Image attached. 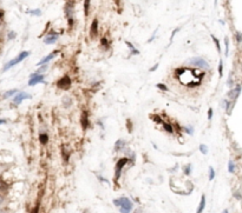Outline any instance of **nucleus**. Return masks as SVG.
I'll use <instances>...</instances> for the list:
<instances>
[{
  "label": "nucleus",
  "mask_w": 242,
  "mask_h": 213,
  "mask_svg": "<svg viewBox=\"0 0 242 213\" xmlns=\"http://www.w3.org/2000/svg\"><path fill=\"white\" fill-rule=\"evenodd\" d=\"M175 76L182 85L187 87H195L201 84L205 77V72H199L189 67H180L175 71Z\"/></svg>",
  "instance_id": "nucleus-1"
},
{
  "label": "nucleus",
  "mask_w": 242,
  "mask_h": 213,
  "mask_svg": "<svg viewBox=\"0 0 242 213\" xmlns=\"http://www.w3.org/2000/svg\"><path fill=\"white\" fill-rule=\"evenodd\" d=\"M113 205L118 206L119 207V211L121 213H130L132 211V207H133V204L129 198L127 197H122V198H118V199H113Z\"/></svg>",
  "instance_id": "nucleus-2"
},
{
  "label": "nucleus",
  "mask_w": 242,
  "mask_h": 213,
  "mask_svg": "<svg viewBox=\"0 0 242 213\" xmlns=\"http://www.w3.org/2000/svg\"><path fill=\"white\" fill-rule=\"evenodd\" d=\"M30 56V53L27 52V51H24V52H21V53H19V56L17 57V58L12 59V60H10L5 66H4V68H2V71L5 72V71H7V70H10L11 67H13V66H16L17 64H19V62H21L22 60H25V59L27 58Z\"/></svg>",
  "instance_id": "nucleus-3"
},
{
  "label": "nucleus",
  "mask_w": 242,
  "mask_h": 213,
  "mask_svg": "<svg viewBox=\"0 0 242 213\" xmlns=\"http://www.w3.org/2000/svg\"><path fill=\"white\" fill-rule=\"evenodd\" d=\"M189 62H190L193 66L199 67V68H201V70H209V67H210V65H209L203 58H191L189 60Z\"/></svg>",
  "instance_id": "nucleus-4"
},
{
  "label": "nucleus",
  "mask_w": 242,
  "mask_h": 213,
  "mask_svg": "<svg viewBox=\"0 0 242 213\" xmlns=\"http://www.w3.org/2000/svg\"><path fill=\"white\" fill-rule=\"evenodd\" d=\"M128 161H129L128 158H121V159L117 161L116 170H115V179H116V180H118V178L121 177V174H122V170H123V167L127 165Z\"/></svg>",
  "instance_id": "nucleus-5"
},
{
  "label": "nucleus",
  "mask_w": 242,
  "mask_h": 213,
  "mask_svg": "<svg viewBox=\"0 0 242 213\" xmlns=\"http://www.w3.org/2000/svg\"><path fill=\"white\" fill-rule=\"evenodd\" d=\"M71 84H72V80L70 79V77L65 76V77H63L61 79L58 80L57 86H58V88H61V90H69L71 87Z\"/></svg>",
  "instance_id": "nucleus-6"
},
{
  "label": "nucleus",
  "mask_w": 242,
  "mask_h": 213,
  "mask_svg": "<svg viewBox=\"0 0 242 213\" xmlns=\"http://www.w3.org/2000/svg\"><path fill=\"white\" fill-rule=\"evenodd\" d=\"M12 98H13V104H14V105H20L24 99H30V98H31V94H28V93H26V92H18L14 97H12Z\"/></svg>",
  "instance_id": "nucleus-7"
},
{
  "label": "nucleus",
  "mask_w": 242,
  "mask_h": 213,
  "mask_svg": "<svg viewBox=\"0 0 242 213\" xmlns=\"http://www.w3.org/2000/svg\"><path fill=\"white\" fill-rule=\"evenodd\" d=\"M40 82H44V76L43 74H38V76H33V77H30L28 80V85L30 86H36Z\"/></svg>",
  "instance_id": "nucleus-8"
},
{
  "label": "nucleus",
  "mask_w": 242,
  "mask_h": 213,
  "mask_svg": "<svg viewBox=\"0 0 242 213\" xmlns=\"http://www.w3.org/2000/svg\"><path fill=\"white\" fill-rule=\"evenodd\" d=\"M58 53H59V50H56V51H53L52 53H50L49 56H46L45 58L41 59V60H40V61L38 62V65H39V66H43V65H46V64H47V62H49L50 60H52V59L55 58V57H56V56H57V54H58Z\"/></svg>",
  "instance_id": "nucleus-9"
},
{
  "label": "nucleus",
  "mask_w": 242,
  "mask_h": 213,
  "mask_svg": "<svg viewBox=\"0 0 242 213\" xmlns=\"http://www.w3.org/2000/svg\"><path fill=\"white\" fill-rule=\"evenodd\" d=\"M240 92H241V86H240V85H236L235 88L230 90V92L228 93V96H229L230 99H236V98L240 96Z\"/></svg>",
  "instance_id": "nucleus-10"
},
{
  "label": "nucleus",
  "mask_w": 242,
  "mask_h": 213,
  "mask_svg": "<svg viewBox=\"0 0 242 213\" xmlns=\"http://www.w3.org/2000/svg\"><path fill=\"white\" fill-rule=\"evenodd\" d=\"M58 37H59V34L52 31V32L50 33V36H49L47 38H45L44 42H45V44H53V42H56L57 40H58Z\"/></svg>",
  "instance_id": "nucleus-11"
},
{
  "label": "nucleus",
  "mask_w": 242,
  "mask_h": 213,
  "mask_svg": "<svg viewBox=\"0 0 242 213\" xmlns=\"http://www.w3.org/2000/svg\"><path fill=\"white\" fill-rule=\"evenodd\" d=\"M80 121H82L83 128L86 130V128L89 127V117H88V112H86V111H84V112L82 113V119H80Z\"/></svg>",
  "instance_id": "nucleus-12"
},
{
  "label": "nucleus",
  "mask_w": 242,
  "mask_h": 213,
  "mask_svg": "<svg viewBox=\"0 0 242 213\" xmlns=\"http://www.w3.org/2000/svg\"><path fill=\"white\" fill-rule=\"evenodd\" d=\"M90 33H91V37H96L98 33V20L97 19H93L91 28H90Z\"/></svg>",
  "instance_id": "nucleus-13"
},
{
  "label": "nucleus",
  "mask_w": 242,
  "mask_h": 213,
  "mask_svg": "<svg viewBox=\"0 0 242 213\" xmlns=\"http://www.w3.org/2000/svg\"><path fill=\"white\" fill-rule=\"evenodd\" d=\"M72 11H73V2H67L66 6H65V13H66V17H67L69 19L71 18Z\"/></svg>",
  "instance_id": "nucleus-14"
},
{
  "label": "nucleus",
  "mask_w": 242,
  "mask_h": 213,
  "mask_svg": "<svg viewBox=\"0 0 242 213\" xmlns=\"http://www.w3.org/2000/svg\"><path fill=\"white\" fill-rule=\"evenodd\" d=\"M205 195L202 194L201 201H200V205H199V207H197V212L196 213H202L205 211Z\"/></svg>",
  "instance_id": "nucleus-15"
},
{
  "label": "nucleus",
  "mask_w": 242,
  "mask_h": 213,
  "mask_svg": "<svg viewBox=\"0 0 242 213\" xmlns=\"http://www.w3.org/2000/svg\"><path fill=\"white\" fill-rule=\"evenodd\" d=\"M124 147H125V141L124 140L119 139V140L116 141V144H115V151H122Z\"/></svg>",
  "instance_id": "nucleus-16"
},
{
  "label": "nucleus",
  "mask_w": 242,
  "mask_h": 213,
  "mask_svg": "<svg viewBox=\"0 0 242 213\" xmlns=\"http://www.w3.org/2000/svg\"><path fill=\"white\" fill-rule=\"evenodd\" d=\"M19 91L17 88H13V90H10V91H6L5 93H4V99H7V98H12L13 96H16L17 93H18Z\"/></svg>",
  "instance_id": "nucleus-17"
},
{
  "label": "nucleus",
  "mask_w": 242,
  "mask_h": 213,
  "mask_svg": "<svg viewBox=\"0 0 242 213\" xmlns=\"http://www.w3.org/2000/svg\"><path fill=\"white\" fill-rule=\"evenodd\" d=\"M39 141H40L41 145H46V144L49 142V136H47L46 133H40V136H39Z\"/></svg>",
  "instance_id": "nucleus-18"
},
{
  "label": "nucleus",
  "mask_w": 242,
  "mask_h": 213,
  "mask_svg": "<svg viewBox=\"0 0 242 213\" xmlns=\"http://www.w3.org/2000/svg\"><path fill=\"white\" fill-rule=\"evenodd\" d=\"M228 172L235 173V163L233 160H229V163H228Z\"/></svg>",
  "instance_id": "nucleus-19"
},
{
  "label": "nucleus",
  "mask_w": 242,
  "mask_h": 213,
  "mask_svg": "<svg viewBox=\"0 0 242 213\" xmlns=\"http://www.w3.org/2000/svg\"><path fill=\"white\" fill-rule=\"evenodd\" d=\"M163 127H164V130L167 131L168 133H174V128H172L171 124H169V122H163Z\"/></svg>",
  "instance_id": "nucleus-20"
},
{
  "label": "nucleus",
  "mask_w": 242,
  "mask_h": 213,
  "mask_svg": "<svg viewBox=\"0 0 242 213\" xmlns=\"http://www.w3.org/2000/svg\"><path fill=\"white\" fill-rule=\"evenodd\" d=\"M100 45L105 48V50H108L109 48V46H110V42L108 41V39L106 38H102V40H100Z\"/></svg>",
  "instance_id": "nucleus-21"
},
{
  "label": "nucleus",
  "mask_w": 242,
  "mask_h": 213,
  "mask_svg": "<svg viewBox=\"0 0 242 213\" xmlns=\"http://www.w3.org/2000/svg\"><path fill=\"white\" fill-rule=\"evenodd\" d=\"M90 2L91 0H85L84 1V12H85V16L89 14V7H90Z\"/></svg>",
  "instance_id": "nucleus-22"
},
{
  "label": "nucleus",
  "mask_w": 242,
  "mask_h": 213,
  "mask_svg": "<svg viewBox=\"0 0 242 213\" xmlns=\"http://www.w3.org/2000/svg\"><path fill=\"white\" fill-rule=\"evenodd\" d=\"M199 148H200V152H201L202 154H208V147H207L205 145H203V144H201Z\"/></svg>",
  "instance_id": "nucleus-23"
},
{
  "label": "nucleus",
  "mask_w": 242,
  "mask_h": 213,
  "mask_svg": "<svg viewBox=\"0 0 242 213\" xmlns=\"http://www.w3.org/2000/svg\"><path fill=\"white\" fill-rule=\"evenodd\" d=\"M214 178H215V171H214V168L210 166V167H209V180L211 181V180H214Z\"/></svg>",
  "instance_id": "nucleus-24"
},
{
  "label": "nucleus",
  "mask_w": 242,
  "mask_h": 213,
  "mask_svg": "<svg viewBox=\"0 0 242 213\" xmlns=\"http://www.w3.org/2000/svg\"><path fill=\"white\" fill-rule=\"evenodd\" d=\"M183 171H184V174L189 175V174H190V173H191V165H190V164H188L187 166H184Z\"/></svg>",
  "instance_id": "nucleus-25"
},
{
  "label": "nucleus",
  "mask_w": 242,
  "mask_h": 213,
  "mask_svg": "<svg viewBox=\"0 0 242 213\" xmlns=\"http://www.w3.org/2000/svg\"><path fill=\"white\" fill-rule=\"evenodd\" d=\"M28 13L32 14V16H40V14H41V11H40L39 8H36V10H31V11H28Z\"/></svg>",
  "instance_id": "nucleus-26"
},
{
  "label": "nucleus",
  "mask_w": 242,
  "mask_h": 213,
  "mask_svg": "<svg viewBox=\"0 0 242 213\" xmlns=\"http://www.w3.org/2000/svg\"><path fill=\"white\" fill-rule=\"evenodd\" d=\"M211 38H213L214 42H215V45H216V48H217V51H219V52H221V46H220V42H219L217 38H215L214 36H211Z\"/></svg>",
  "instance_id": "nucleus-27"
},
{
  "label": "nucleus",
  "mask_w": 242,
  "mask_h": 213,
  "mask_svg": "<svg viewBox=\"0 0 242 213\" xmlns=\"http://www.w3.org/2000/svg\"><path fill=\"white\" fill-rule=\"evenodd\" d=\"M156 87H157V88H160V90H162V91H168V87L164 85V84H157V85H156Z\"/></svg>",
  "instance_id": "nucleus-28"
},
{
  "label": "nucleus",
  "mask_w": 242,
  "mask_h": 213,
  "mask_svg": "<svg viewBox=\"0 0 242 213\" xmlns=\"http://www.w3.org/2000/svg\"><path fill=\"white\" fill-rule=\"evenodd\" d=\"M224 44H226V56H228V50H229V41H228V38H226Z\"/></svg>",
  "instance_id": "nucleus-29"
},
{
  "label": "nucleus",
  "mask_w": 242,
  "mask_h": 213,
  "mask_svg": "<svg viewBox=\"0 0 242 213\" xmlns=\"http://www.w3.org/2000/svg\"><path fill=\"white\" fill-rule=\"evenodd\" d=\"M219 76L222 77V61H220L219 64Z\"/></svg>",
  "instance_id": "nucleus-30"
},
{
  "label": "nucleus",
  "mask_w": 242,
  "mask_h": 213,
  "mask_svg": "<svg viewBox=\"0 0 242 213\" xmlns=\"http://www.w3.org/2000/svg\"><path fill=\"white\" fill-rule=\"evenodd\" d=\"M183 130L186 131L187 133H189V134H191V133H193V127H191V126H189V127H184Z\"/></svg>",
  "instance_id": "nucleus-31"
},
{
  "label": "nucleus",
  "mask_w": 242,
  "mask_h": 213,
  "mask_svg": "<svg viewBox=\"0 0 242 213\" xmlns=\"http://www.w3.org/2000/svg\"><path fill=\"white\" fill-rule=\"evenodd\" d=\"M211 118H213V108H209L208 110V119L211 120Z\"/></svg>",
  "instance_id": "nucleus-32"
},
{
  "label": "nucleus",
  "mask_w": 242,
  "mask_h": 213,
  "mask_svg": "<svg viewBox=\"0 0 242 213\" xmlns=\"http://www.w3.org/2000/svg\"><path fill=\"white\" fill-rule=\"evenodd\" d=\"M39 207H40V205H39V204H37V206H36V207L32 210V212H31V213H39Z\"/></svg>",
  "instance_id": "nucleus-33"
},
{
  "label": "nucleus",
  "mask_w": 242,
  "mask_h": 213,
  "mask_svg": "<svg viewBox=\"0 0 242 213\" xmlns=\"http://www.w3.org/2000/svg\"><path fill=\"white\" fill-rule=\"evenodd\" d=\"M154 120H155L156 122H162V120H161L160 116H154Z\"/></svg>",
  "instance_id": "nucleus-34"
},
{
  "label": "nucleus",
  "mask_w": 242,
  "mask_h": 213,
  "mask_svg": "<svg viewBox=\"0 0 242 213\" xmlns=\"http://www.w3.org/2000/svg\"><path fill=\"white\" fill-rule=\"evenodd\" d=\"M236 40H238V42H241V33L240 32L236 33Z\"/></svg>",
  "instance_id": "nucleus-35"
},
{
  "label": "nucleus",
  "mask_w": 242,
  "mask_h": 213,
  "mask_svg": "<svg viewBox=\"0 0 242 213\" xmlns=\"http://www.w3.org/2000/svg\"><path fill=\"white\" fill-rule=\"evenodd\" d=\"M178 31H180V28H176V30H174V31H172V34H171V38H170V40H172L174 36H175V34H176V33H177Z\"/></svg>",
  "instance_id": "nucleus-36"
},
{
  "label": "nucleus",
  "mask_w": 242,
  "mask_h": 213,
  "mask_svg": "<svg viewBox=\"0 0 242 213\" xmlns=\"http://www.w3.org/2000/svg\"><path fill=\"white\" fill-rule=\"evenodd\" d=\"M157 67H158V64H155V65H154V66H152V67L150 68V72H154V71H156V68H157Z\"/></svg>",
  "instance_id": "nucleus-37"
},
{
  "label": "nucleus",
  "mask_w": 242,
  "mask_h": 213,
  "mask_svg": "<svg viewBox=\"0 0 242 213\" xmlns=\"http://www.w3.org/2000/svg\"><path fill=\"white\" fill-rule=\"evenodd\" d=\"M13 38H16V33H14V32H11V33L8 34V39H13Z\"/></svg>",
  "instance_id": "nucleus-38"
},
{
  "label": "nucleus",
  "mask_w": 242,
  "mask_h": 213,
  "mask_svg": "<svg viewBox=\"0 0 242 213\" xmlns=\"http://www.w3.org/2000/svg\"><path fill=\"white\" fill-rule=\"evenodd\" d=\"M128 130H129V131H132V128H131V121L130 120H128Z\"/></svg>",
  "instance_id": "nucleus-39"
},
{
  "label": "nucleus",
  "mask_w": 242,
  "mask_h": 213,
  "mask_svg": "<svg viewBox=\"0 0 242 213\" xmlns=\"http://www.w3.org/2000/svg\"><path fill=\"white\" fill-rule=\"evenodd\" d=\"M2 124H6V120H5V119H0V125H2Z\"/></svg>",
  "instance_id": "nucleus-40"
},
{
  "label": "nucleus",
  "mask_w": 242,
  "mask_h": 213,
  "mask_svg": "<svg viewBox=\"0 0 242 213\" xmlns=\"http://www.w3.org/2000/svg\"><path fill=\"white\" fill-rule=\"evenodd\" d=\"M2 203H4V198L0 197V205H2Z\"/></svg>",
  "instance_id": "nucleus-41"
},
{
  "label": "nucleus",
  "mask_w": 242,
  "mask_h": 213,
  "mask_svg": "<svg viewBox=\"0 0 242 213\" xmlns=\"http://www.w3.org/2000/svg\"><path fill=\"white\" fill-rule=\"evenodd\" d=\"M0 213H6V211L5 210H0Z\"/></svg>",
  "instance_id": "nucleus-42"
},
{
  "label": "nucleus",
  "mask_w": 242,
  "mask_h": 213,
  "mask_svg": "<svg viewBox=\"0 0 242 213\" xmlns=\"http://www.w3.org/2000/svg\"><path fill=\"white\" fill-rule=\"evenodd\" d=\"M222 213H229V212H228V210H224V211H223V212H222Z\"/></svg>",
  "instance_id": "nucleus-43"
}]
</instances>
